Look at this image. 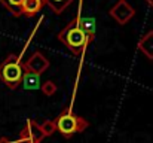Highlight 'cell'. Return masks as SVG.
<instances>
[{"label":"cell","instance_id":"obj_1","mask_svg":"<svg viewBox=\"0 0 153 143\" xmlns=\"http://www.w3.org/2000/svg\"><path fill=\"white\" fill-rule=\"evenodd\" d=\"M58 40L61 43H64V46L67 48L71 54L74 55H82L86 45L91 42L89 37L86 36V33L83 31V28L79 24V16H76L74 19H71L59 33H58Z\"/></svg>","mask_w":153,"mask_h":143},{"label":"cell","instance_id":"obj_2","mask_svg":"<svg viewBox=\"0 0 153 143\" xmlns=\"http://www.w3.org/2000/svg\"><path fill=\"white\" fill-rule=\"evenodd\" d=\"M24 75V67L18 55L9 54L4 61L0 64V81L9 88V90H16L22 81Z\"/></svg>","mask_w":153,"mask_h":143},{"label":"cell","instance_id":"obj_3","mask_svg":"<svg viewBox=\"0 0 153 143\" xmlns=\"http://www.w3.org/2000/svg\"><path fill=\"white\" fill-rule=\"evenodd\" d=\"M55 125H56V131H59L62 134V137L70 139L73 134L76 133H82L88 128L89 122L82 118L74 115L68 107H65L56 118H55Z\"/></svg>","mask_w":153,"mask_h":143},{"label":"cell","instance_id":"obj_4","mask_svg":"<svg viewBox=\"0 0 153 143\" xmlns=\"http://www.w3.org/2000/svg\"><path fill=\"white\" fill-rule=\"evenodd\" d=\"M108 15H110L119 25H125V24L129 22L131 18L135 15V10H134V7H132L126 0H119V1L108 10Z\"/></svg>","mask_w":153,"mask_h":143},{"label":"cell","instance_id":"obj_5","mask_svg":"<svg viewBox=\"0 0 153 143\" xmlns=\"http://www.w3.org/2000/svg\"><path fill=\"white\" fill-rule=\"evenodd\" d=\"M45 136L40 131L39 124L34 119H28L25 127L19 133V139L16 143H42Z\"/></svg>","mask_w":153,"mask_h":143},{"label":"cell","instance_id":"obj_6","mask_svg":"<svg viewBox=\"0 0 153 143\" xmlns=\"http://www.w3.org/2000/svg\"><path fill=\"white\" fill-rule=\"evenodd\" d=\"M22 67H24V70L42 75V73H45L49 69V60L40 51H36L25 63H22Z\"/></svg>","mask_w":153,"mask_h":143},{"label":"cell","instance_id":"obj_7","mask_svg":"<svg viewBox=\"0 0 153 143\" xmlns=\"http://www.w3.org/2000/svg\"><path fill=\"white\" fill-rule=\"evenodd\" d=\"M43 4H46L45 0H24L22 6H21V13L28 16V18L36 16L42 10Z\"/></svg>","mask_w":153,"mask_h":143},{"label":"cell","instance_id":"obj_8","mask_svg":"<svg viewBox=\"0 0 153 143\" xmlns=\"http://www.w3.org/2000/svg\"><path fill=\"white\" fill-rule=\"evenodd\" d=\"M40 75L37 73H33V72H28V70H24V75H22V81L21 84L24 85L25 90L28 91H34V90H39L40 88Z\"/></svg>","mask_w":153,"mask_h":143},{"label":"cell","instance_id":"obj_9","mask_svg":"<svg viewBox=\"0 0 153 143\" xmlns=\"http://www.w3.org/2000/svg\"><path fill=\"white\" fill-rule=\"evenodd\" d=\"M138 49L152 61L153 60V30H150L147 34H144V36L140 39Z\"/></svg>","mask_w":153,"mask_h":143},{"label":"cell","instance_id":"obj_10","mask_svg":"<svg viewBox=\"0 0 153 143\" xmlns=\"http://www.w3.org/2000/svg\"><path fill=\"white\" fill-rule=\"evenodd\" d=\"M79 24L83 28V31L86 33V36L89 37V40L92 42L95 37V19L91 16H85V18L79 16Z\"/></svg>","mask_w":153,"mask_h":143},{"label":"cell","instance_id":"obj_11","mask_svg":"<svg viewBox=\"0 0 153 143\" xmlns=\"http://www.w3.org/2000/svg\"><path fill=\"white\" fill-rule=\"evenodd\" d=\"M74 0H45V3L52 9L53 13H62Z\"/></svg>","mask_w":153,"mask_h":143},{"label":"cell","instance_id":"obj_12","mask_svg":"<svg viewBox=\"0 0 153 143\" xmlns=\"http://www.w3.org/2000/svg\"><path fill=\"white\" fill-rule=\"evenodd\" d=\"M24 0H0V3L13 15V16H21V6Z\"/></svg>","mask_w":153,"mask_h":143},{"label":"cell","instance_id":"obj_13","mask_svg":"<svg viewBox=\"0 0 153 143\" xmlns=\"http://www.w3.org/2000/svg\"><path fill=\"white\" fill-rule=\"evenodd\" d=\"M39 127H40V131H42V134H43L45 137H49V136H52V134L56 131V125H55V121H53V119L45 121V122L40 124Z\"/></svg>","mask_w":153,"mask_h":143},{"label":"cell","instance_id":"obj_14","mask_svg":"<svg viewBox=\"0 0 153 143\" xmlns=\"http://www.w3.org/2000/svg\"><path fill=\"white\" fill-rule=\"evenodd\" d=\"M40 90L46 97H51L56 93V84L53 81H46L43 82V85H40Z\"/></svg>","mask_w":153,"mask_h":143},{"label":"cell","instance_id":"obj_15","mask_svg":"<svg viewBox=\"0 0 153 143\" xmlns=\"http://www.w3.org/2000/svg\"><path fill=\"white\" fill-rule=\"evenodd\" d=\"M0 143H12V142H10L7 137H1V139H0Z\"/></svg>","mask_w":153,"mask_h":143},{"label":"cell","instance_id":"obj_16","mask_svg":"<svg viewBox=\"0 0 153 143\" xmlns=\"http://www.w3.org/2000/svg\"><path fill=\"white\" fill-rule=\"evenodd\" d=\"M146 3H147L150 7H153V0H146Z\"/></svg>","mask_w":153,"mask_h":143}]
</instances>
